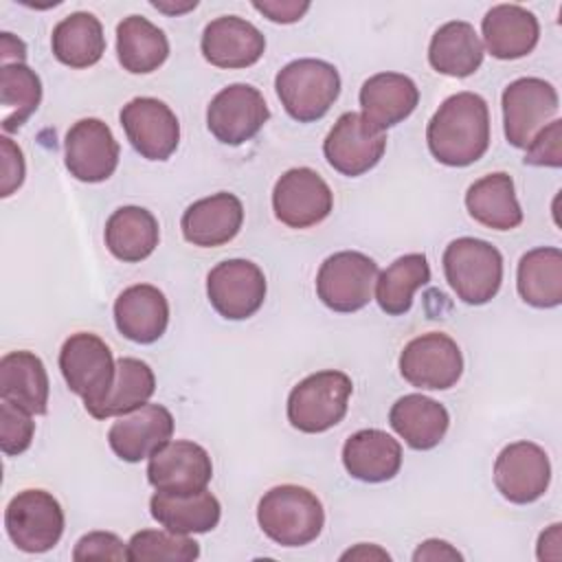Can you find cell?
<instances>
[{
  "mask_svg": "<svg viewBox=\"0 0 562 562\" xmlns=\"http://www.w3.org/2000/svg\"><path fill=\"white\" fill-rule=\"evenodd\" d=\"M432 158L446 167H468L490 147V108L476 92L443 99L426 127Z\"/></svg>",
  "mask_w": 562,
  "mask_h": 562,
  "instance_id": "cell-1",
  "label": "cell"
},
{
  "mask_svg": "<svg viewBox=\"0 0 562 562\" xmlns=\"http://www.w3.org/2000/svg\"><path fill=\"white\" fill-rule=\"evenodd\" d=\"M261 531L281 547H305L325 527V509L314 492L301 485L270 487L257 505Z\"/></svg>",
  "mask_w": 562,
  "mask_h": 562,
  "instance_id": "cell-2",
  "label": "cell"
},
{
  "mask_svg": "<svg viewBox=\"0 0 562 562\" xmlns=\"http://www.w3.org/2000/svg\"><path fill=\"white\" fill-rule=\"evenodd\" d=\"M441 263L448 285L468 305H485L501 290L503 255L485 239H452L443 250Z\"/></svg>",
  "mask_w": 562,
  "mask_h": 562,
  "instance_id": "cell-3",
  "label": "cell"
},
{
  "mask_svg": "<svg viewBox=\"0 0 562 562\" xmlns=\"http://www.w3.org/2000/svg\"><path fill=\"white\" fill-rule=\"evenodd\" d=\"M283 110L299 123L323 119L340 94V75L334 64L303 57L285 64L274 77Z\"/></svg>",
  "mask_w": 562,
  "mask_h": 562,
  "instance_id": "cell-4",
  "label": "cell"
},
{
  "mask_svg": "<svg viewBox=\"0 0 562 562\" xmlns=\"http://www.w3.org/2000/svg\"><path fill=\"white\" fill-rule=\"evenodd\" d=\"M353 393L351 378L336 369L316 371L303 378L288 395V422L292 428L318 435L342 422Z\"/></svg>",
  "mask_w": 562,
  "mask_h": 562,
  "instance_id": "cell-5",
  "label": "cell"
},
{
  "mask_svg": "<svg viewBox=\"0 0 562 562\" xmlns=\"http://www.w3.org/2000/svg\"><path fill=\"white\" fill-rule=\"evenodd\" d=\"M59 371L68 389L83 400L86 411L97 408L112 389L116 362L97 334L77 331L59 349Z\"/></svg>",
  "mask_w": 562,
  "mask_h": 562,
  "instance_id": "cell-6",
  "label": "cell"
},
{
  "mask_svg": "<svg viewBox=\"0 0 562 562\" xmlns=\"http://www.w3.org/2000/svg\"><path fill=\"white\" fill-rule=\"evenodd\" d=\"M64 509L46 490H22L4 509L9 540L26 553L50 551L64 533Z\"/></svg>",
  "mask_w": 562,
  "mask_h": 562,
  "instance_id": "cell-7",
  "label": "cell"
},
{
  "mask_svg": "<svg viewBox=\"0 0 562 562\" xmlns=\"http://www.w3.org/2000/svg\"><path fill=\"white\" fill-rule=\"evenodd\" d=\"M378 281V263L358 250L329 255L316 274V294L334 312L351 314L369 305Z\"/></svg>",
  "mask_w": 562,
  "mask_h": 562,
  "instance_id": "cell-8",
  "label": "cell"
},
{
  "mask_svg": "<svg viewBox=\"0 0 562 562\" xmlns=\"http://www.w3.org/2000/svg\"><path fill=\"white\" fill-rule=\"evenodd\" d=\"M386 149V134L362 112H345L325 136L323 154L327 162L347 178H358L373 169Z\"/></svg>",
  "mask_w": 562,
  "mask_h": 562,
  "instance_id": "cell-9",
  "label": "cell"
},
{
  "mask_svg": "<svg viewBox=\"0 0 562 562\" xmlns=\"http://www.w3.org/2000/svg\"><path fill=\"white\" fill-rule=\"evenodd\" d=\"M400 373L415 389L446 391L459 382L463 373V356L448 334L428 331L404 345L400 353Z\"/></svg>",
  "mask_w": 562,
  "mask_h": 562,
  "instance_id": "cell-10",
  "label": "cell"
},
{
  "mask_svg": "<svg viewBox=\"0 0 562 562\" xmlns=\"http://www.w3.org/2000/svg\"><path fill=\"white\" fill-rule=\"evenodd\" d=\"M558 92L540 77H520L503 90V130L509 145L527 149L531 138L558 114Z\"/></svg>",
  "mask_w": 562,
  "mask_h": 562,
  "instance_id": "cell-11",
  "label": "cell"
},
{
  "mask_svg": "<svg viewBox=\"0 0 562 562\" xmlns=\"http://www.w3.org/2000/svg\"><path fill=\"white\" fill-rule=\"evenodd\" d=\"M334 209V193L318 171L310 167L288 169L272 189L274 217L290 228L321 224Z\"/></svg>",
  "mask_w": 562,
  "mask_h": 562,
  "instance_id": "cell-12",
  "label": "cell"
},
{
  "mask_svg": "<svg viewBox=\"0 0 562 562\" xmlns=\"http://www.w3.org/2000/svg\"><path fill=\"white\" fill-rule=\"evenodd\" d=\"M206 296L226 321L250 318L266 299L263 270L248 259L220 261L206 274Z\"/></svg>",
  "mask_w": 562,
  "mask_h": 562,
  "instance_id": "cell-13",
  "label": "cell"
},
{
  "mask_svg": "<svg viewBox=\"0 0 562 562\" xmlns=\"http://www.w3.org/2000/svg\"><path fill=\"white\" fill-rule=\"evenodd\" d=\"M268 119V103L250 83H231L222 88L206 108V127L224 145H241L250 140Z\"/></svg>",
  "mask_w": 562,
  "mask_h": 562,
  "instance_id": "cell-14",
  "label": "cell"
},
{
  "mask_svg": "<svg viewBox=\"0 0 562 562\" xmlns=\"http://www.w3.org/2000/svg\"><path fill=\"white\" fill-rule=\"evenodd\" d=\"M125 136L147 160H167L180 143V123L171 108L154 97L127 101L119 114Z\"/></svg>",
  "mask_w": 562,
  "mask_h": 562,
  "instance_id": "cell-15",
  "label": "cell"
},
{
  "mask_svg": "<svg viewBox=\"0 0 562 562\" xmlns=\"http://www.w3.org/2000/svg\"><path fill=\"white\" fill-rule=\"evenodd\" d=\"M121 147L101 119H81L64 138V162L72 178L94 184L108 180L119 167Z\"/></svg>",
  "mask_w": 562,
  "mask_h": 562,
  "instance_id": "cell-16",
  "label": "cell"
},
{
  "mask_svg": "<svg viewBox=\"0 0 562 562\" xmlns=\"http://www.w3.org/2000/svg\"><path fill=\"white\" fill-rule=\"evenodd\" d=\"M551 481V463L533 441H514L505 446L494 461V485L501 496L516 505L538 501Z\"/></svg>",
  "mask_w": 562,
  "mask_h": 562,
  "instance_id": "cell-17",
  "label": "cell"
},
{
  "mask_svg": "<svg viewBox=\"0 0 562 562\" xmlns=\"http://www.w3.org/2000/svg\"><path fill=\"white\" fill-rule=\"evenodd\" d=\"M211 479V457L195 441H167L147 461V481L156 492L193 494L206 490Z\"/></svg>",
  "mask_w": 562,
  "mask_h": 562,
  "instance_id": "cell-18",
  "label": "cell"
},
{
  "mask_svg": "<svg viewBox=\"0 0 562 562\" xmlns=\"http://www.w3.org/2000/svg\"><path fill=\"white\" fill-rule=\"evenodd\" d=\"M173 435V415L162 404H145L116 417L108 430L112 452L127 463L149 459Z\"/></svg>",
  "mask_w": 562,
  "mask_h": 562,
  "instance_id": "cell-19",
  "label": "cell"
},
{
  "mask_svg": "<svg viewBox=\"0 0 562 562\" xmlns=\"http://www.w3.org/2000/svg\"><path fill=\"white\" fill-rule=\"evenodd\" d=\"M200 48L215 68H248L261 59L266 37L252 22L239 15H222L204 26Z\"/></svg>",
  "mask_w": 562,
  "mask_h": 562,
  "instance_id": "cell-20",
  "label": "cell"
},
{
  "mask_svg": "<svg viewBox=\"0 0 562 562\" xmlns=\"http://www.w3.org/2000/svg\"><path fill=\"white\" fill-rule=\"evenodd\" d=\"M241 224V200L228 191H220L189 204L180 220L182 237L200 248H215L228 244L237 237Z\"/></svg>",
  "mask_w": 562,
  "mask_h": 562,
  "instance_id": "cell-21",
  "label": "cell"
},
{
  "mask_svg": "<svg viewBox=\"0 0 562 562\" xmlns=\"http://www.w3.org/2000/svg\"><path fill=\"white\" fill-rule=\"evenodd\" d=\"M114 323L127 340L151 345L169 325L167 296L149 283L130 285L114 301Z\"/></svg>",
  "mask_w": 562,
  "mask_h": 562,
  "instance_id": "cell-22",
  "label": "cell"
},
{
  "mask_svg": "<svg viewBox=\"0 0 562 562\" xmlns=\"http://www.w3.org/2000/svg\"><path fill=\"white\" fill-rule=\"evenodd\" d=\"M483 48L496 59H520L529 55L540 40L538 18L520 4H496L483 22Z\"/></svg>",
  "mask_w": 562,
  "mask_h": 562,
  "instance_id": "cell-23",
  "label": "cell"
},
{
  "mask_svg": "<svg viewBox=\"0 0 562 562\" xmlns=\"http://www.w3.org/2000/svg\"><path fill=\"white\" fill-rule=\"evenodd\" d=\"M342 465L362 483H384L402 468V446L380 428H364L345 441Z\"/></svg>",
  "mask_w": 562,
  "mask_h": 562,
  "instance_id": "cell-24",
  "label": "cell"
},
{
  "mask_svg": "<svg viewBox=\"0 0 562 562\" xmlns=\"http://www.w3.org/2000/svg\"><path fill=\"white\" fill-rule=\"evenodd\" d=\"M362 116L380 130H389L413 114L419 103V88L408 75L378 72L360 88Z\"/></svg>",
  "mask_w": 562,
  "mask_h": 562,
  "instance_id": "cell-25",
  "label": "cell"
},
{
  "mask_svg": "<svg viewBox=\"0 0 562 562\" xmlns=\"http://www.w3.org/2000/svg\"><path fill=\"white\" fill-rule=\"evenodd\" d=\"M0 400L15 404L31 415L48 408V373L40 356L20 349L0 358Z\"/></svg>",
  "mask_w": 562,
  "mask_h": 562,
  "instance_id": "cell-26",
  "label": "cell"
},
{
  "mask_svg": "<svg viewBox=\"0 0 562 562\" xmlns=\"http://www.w3.org/2000/svg\"><path fill=\"white\" fill-rule=\"evenodd\" d=\"M389 424L413 450H432L446 437L450 415L437 400L408 393L391 406Z\"/></svg>",
  "mask_w": 562,
  "mask_h": 562,
  "instance_id": "cell-27",
  "label": "cell"
},
{
  "mask_svg": "<svg viewBox=\"0 0 562 562\" xmlns=\"http://www.w3.org/2000/svg\"><path fill=\"white\" fill-rule=\"evenodd\" d=\"M470 217L492 231H512L522 224V209L516 198L514 180L505 171L474 180L465 191Z\"/></svg>",
  "mask_w": 562,
  "mask_h": 562,
  "instance_id": "cell-28",
  "label": "cell"
},
{
  "mask_svg": "<svg viewBox=\"0 0 562 562\" xmlns=\"http://www.w3.org/2000/svg\"><path fill=\"white\" fill-rule=\"evenodd\" d=\"M149 514L160 527L189 536L215 529L222 516V505L206 490L193 494L156 492L149 498Z\"/></svg>",
  "mask_w": 562,
  "mask_h": 562,
  "instance_id": "cell-29",
  "label": "cell"
},
{
  "mask_svg": "<svg viewBox=\"0 0 562 562\" xmlns=\"http://www.w3.org/2000/svg\"><path fill=\"white\" fill-rule=\"evenodd\" d=\"M103 237L112 257L123 263H138L156 250L160 228L151 211L130 204L108 217Z\"/></svg>",
  "mask_w": 562,
  "mask_h": 562,
  "instance_id": "cell-30",
  "label": "cell"
},
{
  "mask_svg": "<svg viewBox=\"0 0 562 562\" xmlns=\"http://www.w3.org/2000/svg\"><path fill=\"white\" fill-rule=\"evenodd\" d=\"M483 42L474 26L465 20H452L441 24L430 37L428 61L446 77H470L483 64Z\"/></svg>",
  "mask_w": 562,
  "mask_h": 562,
  "instance_id": "cell-31",
  "label": "cell"
},
{
  "mask_svg": "<svg viewBox=\"0 0 562 562\" xmlns=\"http://www.w3.org/2000/svg\"><path fill=\"white\" fill-rule=\"evenodd\" d=\"M50 48L59 64L68 68H90L105 53V35L97 15L75 11L59 20L50 35Z\"/></svg>",
  "mask_w": 562,
  "mask_h": 562,
  "instance_id": "cell-32",
  "label": "cell"
},
{
  "mask_svg": "<svg viewBox=\"0 0 562 562\" xmlns=\"http://www.w3.org/2000/svg\"><path fill=\"white\" fill-rule=\"evenodd\" d=\"M516 288L520 299L531 307H558L562 303V250L538 246L525 252L518 261Z\"/></svg>",
  "mask_w": 562,
  "mask_h": 562,
  "instance_id": "cell-33",
  "label": "cell"
},
{
  "mask_svg": "<svg viewBox=\"0 0 562 562\" xmlns=\"http://www.w3.org/2000/svg\"><path fill=\"white\" fill-rule=\"evenodd\" d=\"M116 57L123 70L147 75L169 57V40L162 29L143 15H127L116 26Z\"/></svg>",
  "mask_w": 562,
  "mask_h": 562,
  "instance_id": "cell-34",
  "label": "cell"
},
{
  "mask_svg": "<svg viewBox=\"0 0 562 562\" xmlns=\"http://www.w3.org/2000/svg\"><path fill=\"white\" fill-rule=\"evenodd\" d=\"M430 281V266L424 252H408L386 266L375 281V301L389 316H402L411 310L413 296Z\"/></svg>",
  "mask_w": 562,
  "mask_h": 562,
  "instance_id": "cell-35",
  "label": "cell"
},
{
  "mask_svg": "<svg viewBox=\"0 0 562 562\" xmlns=\"http://www.w3.org/2000/svg\"><path fill=\"white\" fill-rule=\"evenodd\" d=\"M156 391V375L151 367L138 358L116 360V373L105 400L90 411L94 419H110L132 413L149 402Z\"/></svg>",
  "mask_w": 562,
  "mask_h": 562,
  "instance_id": "cell-36",
  "label": "cell"
},
{
  "mask_svg": "<svg viewBox=\"0 0 562 562\" xmlns=\"http://www.w3.org/2000/svg\"><path fill=\"white\" fill-rule=\"evenodd\" d=\"M42 81L26 64H4L0 68V105L4 134L22 127L40 108Z\"/></svg>",
  "mask_w": 562,
  "mask_h": 562,
  "instance_id": "cell-37",
  "label": "cell"
},
{
  "mask_svg": "<svg viewBox=\"0 0 562 562\" xmlns=\"http://www.w3.org/2000/svg\"><path fill=\"white\" fill-rule=\"evenodd\" d=\"M198 555H200V544L193 538L184 533H173L165 527L136 531L127 542V560L132 562H149V560L191 562Z\"/></svg>",
  "mask_w": 562,
  "mask_h": 562,
  "instance_id": "cell-38",
  "label": "cell"
},
{
  "mask_svg": "<svg viewBox=\"0 0 562 562\" xmlns=\"http://www.w3.org/2000/svg\"><path fill=\"white\" fill-rule=\"evenodd\" d=\"M35 435V422L31 413L15 404L0 400V450L7 457H18L29 450Z\"/></svg>",
  "mask_w": 562,
  "mask_h": 562,
  "instance_id": "cell-39",
  "label": "cell"
},
{
  "mask_svg": "<svg viewBox=\"0 0 562 562\" xmlns=\"http://www.w3.org/2000/svg\"><path fill=\"white\" fill-rule=\"evenodd\" d=\"M525 165L531 167H562V121L553 119L547 123L527 145Z\"/></svg>",
  "mask_w": 562,
  "mask_h": 562,
  "instance_id": "cell-40",
  "label": "cell"
},
{
  "mask_svg": "<svg viewBox=\"0 0 562 562\" xmlns=\"http://www.w3.org/2000/svg\"><path fill=\"white\" fill-rule=\"evenodd\" d=\"M75 562H88V560H127V547L125 542L112 533V531H90L81 536L72 549Z\"/></svg>",
  "mask_w": 562,
  "mask_h": 562,
  "instance_id": "cell-41",
  "label": "cell"
},
{
  "mask_svg": "<svg viewBox=\"0 0 562 562\" xmlns=\"http://www.w3.org/2000/svg\"><path fill=\"white\" fill-rule=\"evenodd\" d=\"M0 151H2V184H0V195L9 198L13 191H18L24 182L26 176V165H24V154L13 143L7 134L0 136Z\"/></svg>",
  "mask_w": 562,
  "mask_h": 562,
  "instance_id": "cell-42",
  "label": "cell"
},
{
  "mask_svg": "<svg viewBox=\"0 0 562 562\" xmlns=\"http://www.w3.org/2000/svg\"><path fill=\"white\" fill-rule=\"evenodd\" d=\"M252 7L266 15L270 22L277 24H292L299 22L307 11L310 2H299V0H255Z\"/></svg>",
  "mask_w": 562,
  "mask_h": 562,
  "instance_id": "cell-43",
  "label": "cell"
},
{
  "mask_svg": "<svg viewBox=\"0 0 562 562\" xmlns=\"http://www.w3.org/2000/svg\"><path fill=\"white\" fill-rule=\"evenodd\" d=\"M413 560H415V562H422V560H463V555H461L450 542L430 538V540H424V542L415 549Z\"/></svg>",
  "mask_w": 562,
  "mask_h": 562,
  "instance_id": "cell-44",
  "label": "cell"
},
{
  "mask_svg": "<svg viewBox=\"0 0 562 562\" xmlns=\"http://www.w3.org/2000/svg\"><path fill=\"white\" fill-rule=\"evenodd\" d=\"M562 525L553 522L549 529H544L538 538V560H560L562 555V538H560Z\"/></svg>",
  "mask_w": 562,
  "mask_h": 562,
  "instance_id": "cell-45",
  "label": "cell"
},
{
  "mask_svg": "<svg viewBox=\"0 0 562 562\" xmlns=\"http://www.w3.org/2000/svg\"><path fill=\"white\" fill-rule=\"evenodd\" d=\"M26 59V44L15 37L13 33H0V61L4 64H24Z\"/></svg>",
  "mask_w": 562,
  "mask_h": 562,
  "instance_id": "cell-46",
  "label": "cell"
},
{
  "mask_svg": "<svg viewBox=\"0 0 562 562\" xmlns=\"http://www.w3.org/2000/svg\"><path fill=\"white\" fill-rule=\"evenodd\" d=\"M371 560V558H378V560H391V555L386 553V551H382L380 547H375V544H364V542H360L356 549H349V551H345L342 555H340V560Z\"/></svg>",
  "mask_w": 562,
  "mask_h": 562,
  "instance_id": "cell-47",
  "label": "cell"
},
{
  "mask_svg": "<svg viewBox=\"0 0 562 562\" xmlns=\"http://www.w3.org/2000/svg\"><path fill=\"white\" fill-rule=\"evenodd\" d=\"M151 7L158 9V11H162V13H167V15H182V13L191 11V9H195L198 2L191 0V2H182V4L176 2V4H173V2H156V0H151Z\"/></svg>",
  "mask_w": 562,
  "mask_h": 562,
  "instance_id": "cell-48",
  "label": "cell"
}]
</instances>
